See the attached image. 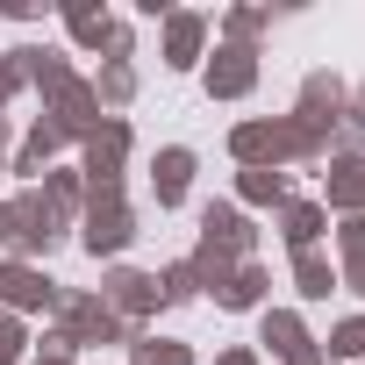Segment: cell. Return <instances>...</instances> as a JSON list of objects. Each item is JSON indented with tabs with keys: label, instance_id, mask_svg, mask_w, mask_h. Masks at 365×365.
Here are the masks:
<instances>
[{
	"label": "cell",
	"instance_id": "6da1fadb",
	"mask_svg": "<svg viewBox=\"0 0 365 365\" xmlns=\"http://www.w3.org/2000/svg\"><path fill=\"white\" fill-rule=\"evenodd\" d=\"M136 237V215L122 201V187H86V215H79V244L86 258H122Z\"/></svg>",
	"mask_w": 365,
	"mask_h": 365
},
{
	"label": "cell",
	"instance_id": "7a4b0ae2",
	"mask_svg": "<svg viewBox=\"0 0 365 365\" xmlns=\"http://www.w3.org/2000/svg\"><path fill=\"white\" fill-rule=\"evenodd\" d=\"M101 301H108L115 322H143V329H150V315L165 308V301H158V272H143V265H108V272H101Z\"/></svg>",
	"mask_w": 365,
	"mask_h": 365
},
{
	"label": "cell",
	"instance_id": "3957f363",
	"mask_svg": "<svg viewBox=\"0 0 365 365\" xmlns=\"http://www.w3.org/2000/svg\"><path fill=\"white\" fill-rule=\"evenodd\" d=\"M122 329H129V322H115L101 294H58V336H65L72 351H86V344H122Z\"/></svg>",
	"mask_w": 365,
	"mask_h": 365
},
{
	"label": "cell",
	"instance_id": "277c9868",
	"mask_svg": "<svg viewBox=\"0 0 365 365\" xmlns=\"http://www.w3.org/2000/svg\"><path fill=\"white\" fill-rule=\"evenodd\" d=\"M58 294H65V287H58L43 265H15V258H0V308H8V315H22V322H29V315H51Z\"/></svg>",
	"mask_w": 365,
	"mask_h": 365
},
{
	"label": "cell",
	"instance_id": "5b68a950",
	"mask_svg": "<svg viewBox=\"0 0 365 365\" xmlns=\"http://www.w3.org/2000/svg\"><path fill=\"white\" fill-rule=\"evenodd\" d=\"M251 244H258V230H251V215H244L237 201H208V208H201V251H215V258L244 265V258H251Z\"/></svg>",
	"mask_w": 365,
	"mask_h": 365
},
{
	"label": "cell",
	"instance_id": "8992f818",
	"mask_svg": "<svg viewBox=\"0 0 365 365\" xmlns=\"http://www.w3.org/2000/svg\"><path fill=\"white\" fill-rule=\"evenodd\" d=\"M122 165H129V122L122 115H101V129L86 136L79 179H86V187H122Z\"/></svg>",
	"mask_w": 365,
	"mask_h": 365
},
{
	"label": "cell",
	"instance_id": "52a82bcc",
	"mask_svg": "<svg viewBox=\"0 0 365 365\" xmlns=\"http://www.w3.org/2000/svg\"><path fill=\"white\" fill-rule=\"evenodd\" d=\"M201 79H208V101H244V93L258 86V51H251V43H222Z\"/></svg>",
	"mask_w": 365,
	"mask_h": 365
},
{
	"label": "cell",
	"instance_id": "ba28073f",
	"mask_svg": "<svg viewBox=\"0 0 365 365\" xmlns=\"http://www.w3.org/2000/svg\"><path fill=\"white\" fill-rule=\"evenodd\" d=\"M194 150L187 143H165L158 158H150V194H158V208H179V201H187L194 194Z\"/></svg>",
	"mask_w": 365,
	"mask_h": 365
},
{
	"label": "cell",
	"instance_id": "9c48e42d",
	"mask_svg": "<svg viewBox=\"0 0 365 365\" xmlns=\"http://www.w3.org/2000/svg\"><path fill=\"white\" fill-rule=\"evenodd\" d=\"M215 308H230V315H251V308H272V272L258 265V258H244L222 287H215Z\"/></svg>",
	"mask_w": 365,
	"mask_h": 365
},
{
	"label": "cell",
	"instance_id": "30bf717a",
	"mask_svg": "<svg viewBox=\"0 0 365 365\" xmlns=\"http://www.w3.org/2000/svg\"><path fill=\"white\" fill-rule=\"evenodd\" d=\"M322 208L365 215V158H329V172H322Z\"/></svg>",
	"mask_w": 365,
	"mask_h": 365
},
{
	"label": "cell",
	"instance_id": "8fae6325",
	"mask_svg": "<svg viewBox=\"0 0 365 365\" xmlns=\"http://www.w3.org/2000/svg\"><path fill=\"white\" fill-rule=\"evenodd\" d=\"M322 230H329V208H322V201H294V194L279 201V244H287V251H315Z\"/></svg>",
	"mask_w": 365,
	"mask_h": 365
},
{
	"label": "cell",
	"instance_id": "7c38bea8",
	"mask_svg": "<svg viewBox=\"0 0 365 365\" xmlns=\"http://www.w3.org/2000/svg\"><path fill=\"white\" fill-rule=\"evenodd\" d=\"M201 36H208L201 15H165V65L172 72H194L201 65Z\"/></svg>",
	"mask_w": 365,
	"mask_h": 365
},
{
	"label": "cell",
	"instance_id": "4fadbf2b",
	"mask_svg": "<svg viewBox=\"0 0 365 365\" xmlns=\"http://www.w3.org/2000/svg\"><path fill=\"white\" fill-rule=\"evenodd\" d=\"M122 344H129V365H194V351L179 344V336H150L143 322H129Z\"/></svg>",
	"mask_w": 365,
	"mask_h": 365
},
{
	"label": "cell",
	"instance_id": "5bb4252c",
	"mask_svg": "<svg viewBox=\"0 0 365 365\" xmlns=\"http://www.w3.org/2000/svg\"><path fill=\"white\" fill-rule=\"evenodd\" d=\"M36 194H43V208L58 215V230L86 215V179H79V172H43V187H36Z\"/></svg>",
	"mask_w": 365,
	"mask_h": 365
},
{
	"label": "cell",
	"instance_id": "9a60e30c",
	"mask_svg": "<svg viewBox=\"0 0 365 365\" xmlns=\"http://www.w3.org/2000/svg\"><path fill=\"white\" fill-rule=\"evenodd\" d=\"M294 294L301 301H329L336 294V265L322 251H294Z\"/></svg>",
	"mask_w": 365,
	"mask_h": 365
},
{
	"label": "cell",
	"instance_id": "2e32d148",
	"mask_svg": "<svg viewBox=\"0 0 365 365\" xmlns=\"http://www.w3.org/2000/svg\"><path fill=\"white\" fill-rule=\"evenodd\" d=\"M93 101H101V108H129V101H136V65H122V58H101Z\"/></svg>",
	"mask_w": 365,
	"mask_h": 365
},
{
	"label": "cell",
	"instance_id": "e0dca14e",
	"mask_svg": "<svg viewBox=\"0 0 365 365\" xmlns=\"http://www.w3.org/2000/svg\"><path fill=\"white\" fill-rule=\"evenodd\" d=\"M322 358H336V365H365V315H344V322L322 336Z\"/></svg>",
	"mask_w": 365,
	"mask_h": 365
},
{
	"label": "cell",
	"instance_id": "ac0fdd59",
	"mask_svg": "<svg viewBox=\"0 0 365 365\" xmlns=\"http://www.w3.org/2000/svg\"><path fill=\"white\" fill-rule=\"evenodd\" d=\"M237 201L244 208H279L287 201V172H244L237 179Z\"/></svg>",
	"mask_w": 365,
	"mask_h": 365
},
{
	"label": "cell",
	"instance_id": "d6986e66",
	"mask_svg": "<svg viewBox=\"0 0 365 365\" xmlns=\"http://www.w3.org/2000/svg\"><path fill=\"white\" fill-rule=\"evenodd\" d=\"M194 294H201V279H194V265H187V258H172V265L158 272V301H165V308L194 301Z\"/></svg>",
	"mask_w": 365,
	"mask_h": 365
},
{
	"label": "cell",
	"instance_id": "ffe728a7",
	"mask_svg": "<svg viewBox=\"0 0 365 365\" xmlns=\"http://www.w3.org/2000/svg\"><path fill=\"white\" fill-rule=\"evenodd\" d=\"M22 358H29V322L0 308V365H22Z\"/></svg>",
	"mask_w": 365,
	"mask_h": 365
},
{
	"label": "cell",
	"instance_id": "44dd1931",
	"mask_svg": "<svg viewBox=\"0 0 365 365\" xmlns=\"http://www.w3.org/2000/svg\"><path fill=\"white\" fill-rule=\"evenodd\" d=\"M329 237H336L344 265H351V258H365V215H336V230H329Z\"/></svg>",
	"mask_w": 365,
	"mask_h": 365
},
{
	"label": "cell",
	"instance_id": "7402d4cb",
	"mask_svg": "<svg viewBox=\"0 0 365 365\" xmlns=\"http://www.w3.org/2000/svg\"><path fill=\"white\" fill-rule=\"evenodd\" d=\"M29 365H79V351H72V344H65V336L51 329V336H43V344L29 351Z\"/></svg>",
	"mask_w": 365,
	"mask_h": 365
},
{
	"label": "cell",
	"instance_id": "603a6c76",
	"mask_svg": "<svg viewBox=\"0 0 365 365\" xmlns=\"http://www.w3.org/2000/svg\"><path fill=\"white\" fill-rule=\"evenodd\" d=\"M336 287H344V294H358V301H365V258H351V265H336Z\"/></svg>",
	"mask_w": 365,
	"mask_h": 365
},
{
	"label": "cell",
	"instance_id": "cb8c5ba5",
	"mask_svg": "<svg viewBox=\"0 0 365 365\" xmlns=\"http://www.w3.org/2000/svg\"><path fill=\"white\" fill-rule=\"evenodd\" d=\"M215 365H265V358H258V344H230V351H215Z\"/></svg>",
	"mask_w": 365,
	"mask_h": 365
},
{
	"label": "cell",
	"instance_id": "d4e9b609",
	"mask_svg": "<svg viewBox=\"0 0 365 365\" xmlns=\"http://www.w3.org/2000/svg\"><path fill=\"white\" fill-rule=\"evenodd\" d=\"M344 122H351V129H358V136H365V86H358V93H351V101H344Z\"/></svg>",
	"mask_w": 365,
	"mask_h": 365
},
{
	"label": "cell",
	"instance_id": "484cf974",
	"mask_svg": "<svg viewBox=\"0 0 365 365\" xmlns=\"http://www.w3.org/2000/svg\"><path fill=\"white\" fill-rule=\"evenodd\" d=\"M0 179H8V158H0Z\"/></svg>",
	"mask_w": 365,
	"mask_h": 365
}]
</instances>
